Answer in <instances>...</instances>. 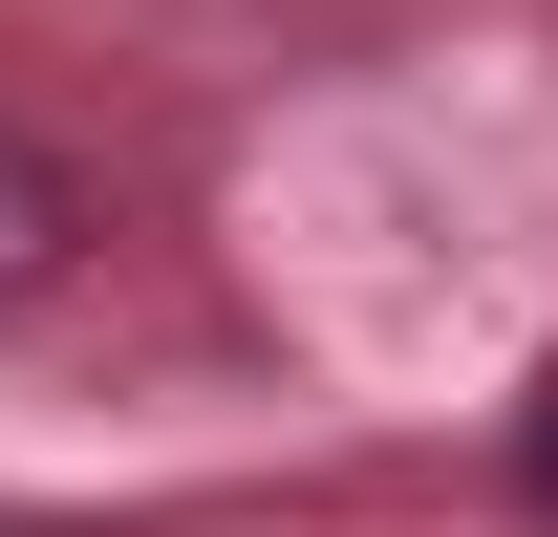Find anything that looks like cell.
<instances>
[{"mask_svg":"<svg viewBox=\"0 0 558 537\" xmlns=\"http://www.w3.org/2000/svg\"><path fill=\"white\" fill-rule=\"evenodd\" d=\"M65 259H86V172H65L44 130H0V323H22Z\"/></svg>","mask_w":558,"mask_h":537,"instance_id":"6da1fadb","label":"cell"}]
</instances>
